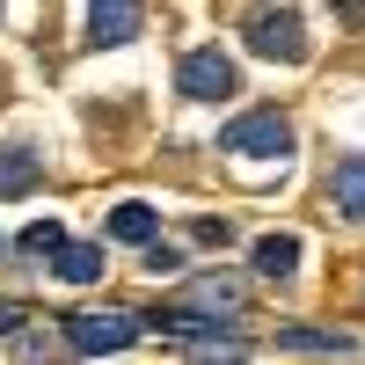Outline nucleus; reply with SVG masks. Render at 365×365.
I'll list each match as a JSON object with an SVG mask.
<instances>
[{"instance_id":"9b49d317","label":"nucleus","mask_w":365,"mask_h":365,"mask_svg":"<svg viewBox=\"0 0 365 365\" xmlns=\"http://www.w3.org/2000/svg\"><path fill=\"white\" fill-rule=\"evenodd\" d=\"M256 270H263V278H292V270H299V241L292 234H263L256 241Z\"/></svg>"},{"instance_id":"f8f14e48","label":"nucleus","mask_w":365,"mask_h":365,"mask_svg":"<svg viewBox=\"0 0 365 365\" xmlns=\"http://www.w3.org/2000/svg\"><path fill=\"white\" fill-rule=\"evenodd\" d=\"M278 344L285 351H336V358L351 351V336H336V329H278Z\"/></svg>"},{"instance_id":"f03ea898","label":"nucleus","mask_w":365,"mask_h":365,"mask_svg":"<svg viewBox=\"0 0 365 365\" xmlns=\"http://www.w3.org/2000/svg\"><path fill=\"white\" fill-rule=\"evenodd\" d=\"M241 37H249L256 58H285V66L307 58V29H299V15H285V8H256L249 22H241Z\"/></svg>"},{"instance_id":"9d476101","label":"nucleus","mask_w":365,"mask_h":365,"mask_svg":"<svg viewBox=\"0 0 365 365\" xmlns=\"http://www.w3.org/2000/svg\"><path fill=\"white\" fill-rule=\"evenodd\" d=\"M182 307H197V314H241V285H227V278H197L190 292H182Z\"/></svg>"},{"instance_id":"ddd939ff","label":"nucleus","mask_w":365,"mask_h":365,"mask_svg":"<svg viewBox=\"0 0 365 365\" xmlns=\"http://www.w3.org/2000/svg\"><path fill=\"white\" fill-rule=\"evenodd\" d=\"M58 241H66V227H58V220H29V227H22V256H51Z\"/></svg>"},{"instance_id":"423d86ee","label":"nucleus","mask_w":365,"mask_h":365,"mask_svg":"<svg viewBox=\"0 0 365 365\" xmlns=\"http://www.w3.org/2000/svg\"><path fill=\"white\" fill-rule=\"evenodd\" d=\"M51 270H58L66 285H96V278H103V241H58V249H51Z\"/></svg>"},{"instance_id":"20e7f679","label":"nucleus","mask_w":365,"mask_h":365,"mask_svg":"<svg viewBox=\"0 0 365 365\" xmlns=\"http://www.w3.org/2000/svg\"><path fill=\"white\" fill-rule=\"evenodd\" d=\"M132 336H139V314H117V307H110V314H73V322H66V344H73L81 358L125 351Z\"/></svg>"},{"instance_id":"0eeeda50","label":"nucleus","mask_w":365,"mask_h":365,"mask_svg":"<svg viewBox=\"0 0 365 365\" xmlns=\"http://www.w3.org/2000/svg\"><path fill=\"white\" fill-rule=\"evenodd\" d=\"M37 175H44V154H29V146H0V197L37 190Z\"/></svg>"},{"instance_id":"2eb2a0df","label":"nucleus","mask_w":365,"mask_h":365,"mask_svg":"<svg viewBox=\"0 0 365 365\" xmlns=\"http://www.w3.org/2000/svg\"><path fill=\"white\" fill-rule=\"evenodd\" d=\"M190 234H197V241H205V249H227V220H197V227H190Z\"/></svg>"},{"instance_id":"6e6552de","label":"nucleus","mask_w":365,"mask_h":365,"mask_svg":"<svg viewBox=\"0 0 365 365\" xmlns=\"http://www.w3.org/2000/svg\"><path fill=\"white\" fill-rule=\"evenodd\" d=\"M329 197H336V212H351V220H365V154L336 161V182H329Z\"/></svg>"},{"instance_id":"7ed1b4c3","label":"nucleus","mask_w":365,"mask_h":365,"mask_svg":"<svg viewBox=\"0 0 365 365\" xmlns=\"http://www.w3.org/2000/svg\"><path fill=\"white\" fill-rule=\"evenodd\" d=\"M175 88H182L190 103H227L234 88H241V73H234V58H227V51H212V44H205V51H182Z\"/></svg>"},{"instance_id":"f3484780","label":"nucleus","mask_w":365,"mask_h":365,"mask_svg":"<svg viewBox=\"0 0 365 365\" xmlns=\"http://www.w3.org/2000/svg\"><path fill=\"white\" fill-rule=\"evenodd\" d=\"M336 8H344V15H351V22H365V0H336Z\"/></svg>"},{"instance_id":"39448f33","label":"nucleus","mask_w":365,"mask_h":365,"mask_svg":"<svg viewBox=\"0 0 365 365\" xmlns=\"http://www.w3.org/2000/svg\"><path fill=\"white\" fill-rule=\"evenodd\" d=\"M139 37V0H88V44H132Z\"/></svg>"},{"instance_id":"1a4fd4ad","label":"nucleus","mask_w":365,"mask_h":365,"mask_svg":"<svg viewBox=\"0 0 365 365\" xmlns=\"http://www.w3.org/2000/svg\"><path fill=\"white\" fill-rule=\"evenodd\" d=\"M154 227H161V212H154V205H139V197H125V205L110 212V234H117V241H139V249L154 241Z\"/></svg>"},{"instance_id":"f257e3e1","label":"nucleus","mask_w":365,"mask_h":365,"mask_svg":"<svg viewBox=\"0 0 365 365\" xmlns=\"http://www.w3.org/2000/svg\"><path fill=\"white\" fill-rule=\"evenodd\" d=\"M220 154H249V161H278L292 154V125L278 110H249V117H234V125L220 132Z\"/></svg>"},{"instance_id":"4468645a","label":"nucleus","mask_w":365,"mask_h":365,"mask_svg":"<svg viewBox=\"0 0 365 365\" xmlns=\"http://www.w3.org/2000/svg\"><path fill=\"white\" fill-rule=\"evenodd\" d=\"M146 270H154V278H161V270H182V256L161 249V241H146Z\"/></svg>"},{"instance_id":"dca6fc26","label":"nucleus","mask_w":365,"mask_h":365,"mask_svg":"<svg viewBox=\"0 0 365 365\" xmlns=\"http://www.w3.org/2000/svg\"><path fill=\"white\" fill-rule=\"evenodd\" d=\"M22 322V307H15V299H0V329H15Z\"/></svg>"}]
</instances>
